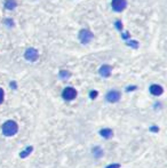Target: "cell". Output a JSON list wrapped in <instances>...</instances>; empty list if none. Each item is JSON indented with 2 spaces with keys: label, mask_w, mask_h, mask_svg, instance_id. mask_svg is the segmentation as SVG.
I'll list each match as a JSON object with an SVG mask.
<instances>
[{
  "label": "cell",
  "mask_w": 167,
  "mask_h": 168,
  "mask_svg": "<svg viewBox=\"0 0 167 168\" xmlns=\"http://www.w3.org/2000/svg\"><path fill=\"white\" fill-rule=\"evenodd\" d=\"M79 39H80V41L83 43H89L90 40L93 39V33L90 32L89 30H86V29L81 30L80 32H79Z\"/></svg>",
  "instance_id": "3"
},
{
  "label": "cell",
  "mask_w": 167,
  "mask_h": 168,
  "mask_svg": "<svg viewBox=\"0 0 167 168\" xmlns=\"http://www.w3.org/2000/svg\"><path fill=\"white\" fill-rule=\"evenodd\" d=\"M150 93L154 96H159L163 94V87L159 85H152L150 87Z\"/></svg>",
  "instance_id": "7"
},
{
  "label": "cell",
  "mask_w": 167,
  "mask_h": 168,
  "mask_svg": "<svg viewBox=\"0 0 167 168\" xmlns=\"http://www.w3.org/2000/svg\"><path fill=\"white\" fill-rule=\"evenodd\" d=\"M120 99V93L118 90H111L107 94V101L110 103L118 102Z\"/></svg>",
  "instance_id": "6"
},
{
  "label": "cell",
  "mask_w": 167,
  "mask_h": 168,
  "mask_svg": "<svg viewBox=\"0 0 167 168\" xmlns=\"http://www.w3.org/2000/svg\"><path fill=\"white\" fill-rule=\"evenodd\" d=\"M3 97H5V93H3V88H0V104L3 102Z\"/></svg>",
  "instance_id": "13"
},
{
  "label": "cell",
  "mask_w": 167,
  "mask_h": 168,
  "mask_svg": "<svg viewBox=\"0 0 167 168\" xmlns=\"http://www.w3.org/2000/svg\"><path fill=\"white\" fill-rule=\"evenodd\" d=\"M61 77L62 78H68L69 77V72H67V71H61Z\"/></svg>",
  "instance_id": "14"
},
{
  "label": "cell",
  "mask_w": 167,
  "mask_h": 168,
  "mask_svg": "<svg viewBox=\"0 0 167 168\" xmlns=\"http://www.w3.org/2000/svg\"><path fill=\"white\" fill-rule=\"evenodd\" d=\"M92 152H93V155L95 157L96 159L101 158L102 155H103V150L100 148V146H95V148H93V150H92Z\"/></svg>",
  "instance_id": "10"
},
{
  "label": "cell",
  "mask_w": 167,
  "mask_h": 168,
  "mask_svg": "<svg viewBox=\"0 0 167 168\" xmlns=\"http://www.w3.org/2000/svg\"><path fill=\"white\" fill-rule=\"evenodd\" d=\"M111 66L110 65H103V66H101V69H100V74L102 77H109L111 74Z\"/></svg>",
  "instance_id": "8"
},
{
  "label": "cell",
  "mask_w": 167,
  "mask_h": 168,
  "mask_svg": "<svg viewBox=\"0 0 167 168\" xmlns=\"http://www.w3.org/2000/svg\"><path fill=\"white\" fill-rule=\"evenodd\" d=\"M100 135L103 136L104 139H110L111 136L114 135V132H112V129H110V128H104L100 132Z\"/></svg>",
  "instance_id": "9"
},
{
  "label": "cell",
  "mask_w": 167,
  "mask_h": 168,
  "mask_svg": "<svg viewBox=\"0 0 167 168\" xmlns=\"http://www.w3.org/2000/svg\"><path fill=\"white\" fill-rule=\"evenodd\" d=\"M97 96V92H90V97L92 99H95Z\"/></svg>",
  "instance_id": "16"
},
{
  "label": "cell",
  "mask_w": 167,
  "mask_h": 168,
  "mask_svg": "<svg viewBox=\"0 0 167 168\" xmlns=\"http://www.w3.org/2000/svg\"><path fill=\"white\" fill-rule=\"evenodd\" d=\"M24 56H25V59H27L28 61L34 62V61H37V59H38V52H37V49H34V48H29V49H27Z\"/></svg>",
  "instance_id": "5"
},
{
  "label": "cell",
  "mask_w": 167,
  "mask_h": 168,
  "mask_svg": "<svg viewBox=\"0 0 167 168\" xmlns=\"http://www.w3.org/2000/svg\"><path fill=\"white\" fill-rule=\"evenodd\" d=\"M32 150H33V148L32 146H28V148H25V150L24 151H22V152H20V157L21 158H27L28 155H30L31 152H32Z\"/></svg>",
  "instance_id": "11"
},
{
  "label": "cell",
  "mask_w": 167,
  "mask_h": 168,
  "mask_svg": "<svg viewBox=\"0 0 167 168\" xmlns=\"http://www.w3.org/2000/svg\"><path fill=\"white\" fill-rule=\"evenodd\" d=\"M5 7L7 9H14L16 7V1L15 0H7L6 3H5Z\"/></svg>",
  "instance_id": "12"
},
{
  "label": "cell",
  "mask_w": 167,
  "mask_h": 168,
  "mask_svg": "<svg viewBox=\"0 0 167 168\" xmlns=\"http://www.w3.org/2000/svg\"><path fill=\"white\" fill-rule=\"evenodd\" d=\"M119 167H120L119 164H114V165H109L107 168H119Z\"/></svg>",
  "instance_id": "15"
},
{
  "label": "cell",
  "mask_w": 167,
  "mask_h": 168,
  "mask_svg": "<svg viewBox=\"0 0 167 168\" xmlns=\"http://www.w3.org/2000/svg\"><path fill=\"white\" fill-rule=\"evenodd\" d=\"M111 6H112V9L116 12H123L127 6V1L126 0H112Z\"/></svg>",
  "instance_id": "4"
},
{
  "label": "cell",
  "mask_w": 167,
  "mask_h": 168,
  "mask_svg": "<svg viewBox=\"0 0 167 168\" xmlns=\"http://www.w3.org/2000/svg\"><path fill=\"white\" fill-rule=\"evenodd\" d=\"M76 96H77V92L72 87H67L62 93V97L65 101H72L73 99H76Z\"/></svg>",
  "instance_id": "2"
},
{
  "label": "cell",
  "mask_w": 167,
  "mask_h": 168,
  "mask_svg": "<svg viewBox=\"0 0 167 168\" xmlns=\"http://www.w3.org/2000/svg\"><path fill=\"white\" fill-rule=\"evenodd\" d=\"M18 130V126L14 120H7L3 125V134L5 136H14Z\"/></svg>",
  "instance_id": "1"
}]
</instances>
